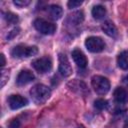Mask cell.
Wrapping results in <instances>:
<instances>
[{
	"instance_id": "cell-1",
	"label": "cell",
	"mask_w": 128,
	"mask_h": 128,
	"mask_svg": "<svg viewBox=\"0 0 128 128\" xmlns=\"http://www.w3.org/2000/svg\"><path fill=\"white\" fill-rule=\"evenodd\" d=\"M30 95H31L32 100L35 103L43 104V103H45L49 99V97L51 95V91H50V89L46 85L36 84L30 90Z\"/></svg>"
},
{
	"instance_id": "cell-2",
	"label": "cell",
	"mask_w": 128,
	"mask_h": 128,
	"mask_svg": "<svg viewBox=\"0 0 128 128\" xmlns=\"http://www.w3.org/2000/svg\"><path fill=\"white\" fill-rule=\"evenodd\" d=\"M38 53L36 46H27L24 44H19L11 50V55L14 58H27L34 56Z\"/></svg>"
},
{
	"instance_id": "cell-3",
	"label": "cell",
	"mask_w": 128,
	"mask_h": 128,
	"mask_svg": "<svg viewBox=\"0 0 128 128\" xmlns=\"http://www.w3.org/2000/svg\"><path fill=\"white\" fill-rule=\"evenodd\" d=\"M91 84H92V87L94 88L95 92L100 94V95H104L110 90L109 80L103 76H100V75L93 76L91 79Z\"/></svg>"
},
{
	"instance_id": "cell-4",
	"label": "cell",
	"mask_w": 128,
	"mask_h": 128,
	"mask_svg": "<svg viewBox=\"0 0 128 128\" xmlns=\"http://www.w3.org/2000/svg\"><path fill=\"white\" fill-rule=\"evenodd\" d=\"M34 27L37 31H39L40 33L44 34V35H52L55 33L56 31V26L55 24L51 23V22H48L44 19H36L34 21Z\"/></svg>"
},
{
	"instance_id": "cell-5",
	"label": "cell",
	"mask_w": 128,
	"mask_h": 128,
	"mask_svg": "<svg viewBox=\"0 0 128 128\" xmlns=\"http://www.w3.org/2000/svg\"><path fill=\"white\" fill-rule=\"evenodd\" d=\"M85 46L86 48L93 53H98L104 50L105 48V43L102 38L97 37V36H90L86 39L85 41Z\"/></svg>"
},
{
	"instance_id": "cell-6",
	"label": "cell",
	"mask_w": 128,
	"mask_h": 128,
	"mask_svg": "<svg viewBox=\"0 0 128 128\" xmlns=\"http://www.w3.org/2000/svg\"><path fill=\"white\" fill-rule=\"evenodd\" d=\"M32 66L39 73H46V72L51 70V68H52V61L47 56L41 57V58H37V59H35L32 62Z\"/></svg>"
},
{
	"instance_id": "cell-7",
	"label": "cell",
	"mask_w": 128,
	"mask_h": 128,
	"mask_svg": "<svg viewBox=\"0 0 128 128\" xmlns=\"http://www.w3.org/2000/svg\"><path fill=\"white\" fill-rule=\"evenodd\" d=\"M58 60H59V72H60V74L64 77H68L72 73V68H71V65L69 63L67 56L65 54L60 53L58 56Z\"/></svg>"
},
{
	"instance_id": "cell-8",
	"label": "cell",
	"mask_w": 128,
	"mask_h": 128,
	"mask_svg": "<svg viewBox=\"0 0 128 128\" xmlns=\"http://www.w3.org/2000/svg\"><path fill=\"white\" fill-rule=\"evenodd\" d=\"M8 104H9V107L13 110H16V109H19L21 107H24L27 105L28 101L25 97L21 96V95H10L8 97Z\"/></svg>"
},
{
	"instance_id": "cell-9",
	"label": "cell",
	"mask_w": 128,
	"mask_h": 128,
	"mask_svg": "<svg viewBox=\"0 0 128 128\" xmlns=\"http://www.w3.org/2000/svg\"><path fill=\"white\" fill-rule=\"evenodd\" d=\"M34 78H35L34 74L30 70H22V71H20V73L17 76L16 83L19 86H23V85H26L29 82L33 81Z\"/></svg>"
},
{
	"instance_id": "cell-10",
	"label": "cell",
	"mask_w": 128,
	"mask_h": 128,
	"mask_svg": "<svg viewBox=\"0 0 128 128\" xmlns=\"http://www.w3.org/2000/svg\"><path fill=\"white\" fill-rule=\"evenodd\" d=\"M72 58H73L74 62L77 64V66L80 68H85L88 64L86 56L80 49H74L72 51Z\"/></svg>"
},
{
	"instance_id": "cell-11",
	"label": "cell",
	"mask_w": 128,
	"mask_h": 128,
	"mask_svg": "<svg viewBox=\"0 0 128 128\" xmlns=\"http://www.w3.org/2000/svg\"><path fill=\"white\" fill-rule=\"evenodd\" d=\"M114 99L118 104H125L128 102V90L122 87H117L114 91Z\"/></svg>"
},
{
	"instance_id": "cell-12",
	"label": "cell",
	"mask_w": 128,
	"mask_h": 128,
	"mask_svg": "<svg viewBox=\"0 0 128 128\" xmlns=\"http://www.w3.org/2000/svg\"><path fill=\"white\" fill-rule=\"evenodd\" d=\"M84 20V13L83 11H76V12H73L72 14H70L68 16V19H67V22L71 25H79L83 22Z\"/></svg>"
},
{
	"instance_id": "cell-13",
	"label": "cell",
	"mask_w": 128,
	"mask_h": 128,
	"mask_svg": "<svg viewBox=\"0 0 128 128\" xmlns=\"http://www.w3.org/2000/svg\"><path fill=\"white\" fill-rule=\"evenodd\" d=\"M47 12L50 16L51 19L53 20H58L62 17V14H63V10L62 8L59 6V5H56V4H53V5H50L48 8H47Z\"/></svg>"
},
{
	"instance_id": "cell-14",
	"label": "cell",
	"mask_w": 128,
	"mask_h": 128,
	"mask_svg": "<svg viewBox=\"0 0 128 128\" xmlns=\"http://www.w3.org/2000/svg\"><path fill=\"white\" fill-rule=\"evenodd\" d=\"M101 28L106 35H108L110 37H116L117 36V28L111 21H105L102 24Z\"/></svg>"
},
{
	"instance_id": "cell-15",
	"label": "cell",
	"mask_w": 128,
	"mask_h": 128,
	"mask_svg": "<svg viewBox=\"0 0 128 128\" xmlns=\"http://www.w3.org/2000/svg\"><path fill=\"white\" fill-rule=\"evenodd\" d=\"M117 64L121 69L128 70V50H124L118 55Z\"/></svg>"
},
{
	"instance_id": "cell-16",
	"label": "cell",
	"mask_w": 128,
	"mask_h": 128,
	"mask_svg": "<svg viewBox=\"0 0 128 128\" xmlns=\"http://www.w3.org/2000/svg\"><path fill=\"white\" fill-rule=\"evenodd\" d=\"M106 15V9L104 6L102 5H96L93 7L92 9V16L94 17V19L100 20L102 18H104V16Z\"/></svg>"
},
{
	"instance_id": "cell-17",
	"label": "cell",
	"mask_w": 128,
	"mask_h": 128,
	"mask_svg": "<svg viewBox=\"0 0 128 128\" xmlns=\"http://www.w3.org/2000/svg\"><path fill=\"white\" fill-rule=\"evenodd\" d=\"M94 107L98 110H105L108 108V101L105 99H97L94 101Z\"/></svg>"
},
{
	"instance_id": "cell-18",
	"label": "cell",
	"mask_w": 128,
	"mask_h": 128,
	"mask_svg": "<svg viewBox=\"0 0 128 128\" xmlns=\"http://www.w3.org/2000/svg\"><path fill=\"white\" fill-rule=\"evenodd\" d=\"M4 18L5 20L9 23V24H15L18 22V16L12 12H7L4 14Z\"/></svg>"
},
{
	"instance_id": "cell-19",
	"label": "cell",
	"mask_w": 128,
	"mask_h": 128,
	"mask_svg": "<svg viewBox=\"0 0 128 128\" xmlns=\"http://www.w3.org/2000/svg\"><path fill=\"white\" fill-rule=\"evenodd\" d=\"M8 127L9 128H20L21 127V123L18 119H12L9 124H8Z\"/></svg>"
},
{
	"instance_id": "cell-20",
	"label": "cell",
	"mask_w": 128,
	"mask_h": 128,
	"mask_svg": "<svg viewBox=\"0 0 128 128\" xmlns=\"http://www.w3.org/2000/svg\"><path fill=\"white\" fill-rule=\"evenodd\" d=\"M14 4L18 7H25V6L30 4V1L29 0H15Z\"/></svg>"
},
{
	"instance_id": "cell-21",
	"label": "cell",
	"mask_w": 128,
	"mask_h": 128,
	"mask_svg": "<svg viewBox=\"0 0 128 128\" xmlns=\"http://www.w3.org/2000/svg\"><path fill=\"white\" fill-rule=\"evenodd\" d=\"M83 2L82 1H77V0H72V1H69L68 3H67V5H68V7L69 8H76V7H78V6H80L81 4H82Z\"/></svg>"
},
{
	"instance_id": "cell-22",
	"label": "cell",
	"mask_w": 128,
	"mask_h": 128,
	"mask_svg": "<svg viewBox=\"0 0 128 128\" xmlns=\"http://www.w3.org/2000/svg\"><path fill=\"white\" fill-rule=\"evenodd\" d=\"M8 77H9V75H8V72H7L6 70H2V73H1V80H2L1 86H2V87L5 85V82L8 80Z\"/></svg>"
},
{
	"instance_id": "cell-23",
	"label": "cell",
	"mask_w": 128,
	"mask_h": 128,
	"mask_svg": "<svg viewBox=\"0 0 128 128\" xmlns=\"http://www.w3.org/2000/svg\"><path fill=\"white\" fill-rule=\"evenodd\" d=\"M19 31H20V29L19 28H15V29H13L12 31H10L9 33H8V36H7V39L8 40H10V39H12V38H14L18 33H19Z\"/></svg>"
},
{
	"instance_id": "cell-24",
	"label": "cell",
	"mask_w": 128,
	"mask_h": 128,
	"mask_svg": "<svg viewBox=\"0 0 128 128\" xmlns=\"http://www.w3.org/2000/svg\"><path fill=\"white\" fill-rule=\"evenodd\" d=\"M0 58H1V66L3 67V66L5 65V57H4L3 54H1V55H0Z\"/></svg>"
},
{
	"instance_id": "cell-25",
	"label": "cell",
	"mask_w": 128,
	"mask_h": 128,
	"mask_svg": "<svg viewBox=\"0 0 128 128\" xmlns=\"http://www.w3.org/2000/svg\"><path fill=\"white\" fill-rule=\"evenodd\" d=\"M123 82H124L125 84H127V85H128V75H127V76H125V77L123 78Z\"/></svg>"
},
{
	"instance_id": "cell-26",
	"label": "cell",
	"mask_w": 128,
	"mask_h": 128,
	"mask_svg": "<svg viewBox=\"0 0 128 128\" xmlns=\"http://www.w3.org/2000/svg\"><path fill=\"white\" fill-rule=\"evenodd\" d=\"M123 128H128V120H126L125 124H124V127Z\"/></svg>"
},
{
	"instance_id": "cell-27",
	"label": "cell",
	"mask_w": 128,
	"mask_h": 128,
	"mask_svg": "<svg viewBox=\"0 0 128 128\" xmlns=\"http://www.w3.org/2000/svg\"><path fill=\"white\" fill-rule=\"evenodd\" d=\"M77 128H83V126H78Z\"/></svg>"
}]
</instances>
